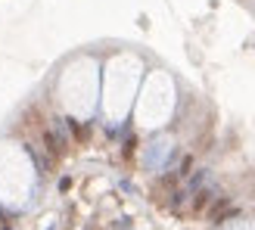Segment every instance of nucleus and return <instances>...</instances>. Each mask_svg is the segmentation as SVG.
I'll use <instances>...</instances> for the list:
<instances>
[{"mask_svg":"<svg viewBox=\"0 0 255 230\" xmlns=\"http://www.w3.org/2000/svg\"><path fill=\"white\" fill-rule=\"evenodd\" d=\"M28 190V165L22 156H12V149H0V199L16 202Z\"/></svg>","mask_w":255,"mask_h":230,"instance_id":"nucleus-1","label":"nucleus"}]
</instances>
